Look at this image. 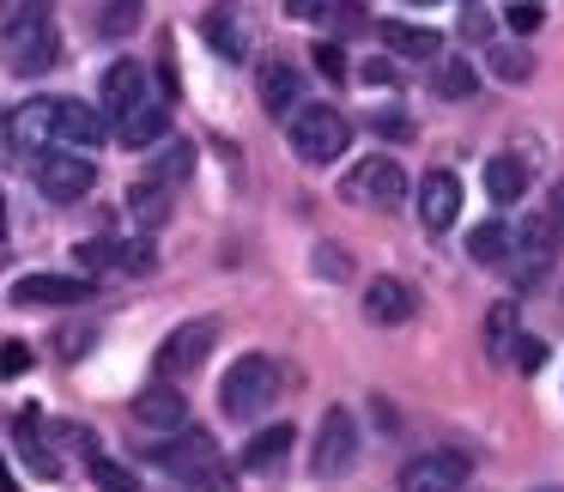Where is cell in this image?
<instances>
[{"instance_id":"cell-1","label":"cell","mask_w":564,"mask_h":492,"mask_svg":"<svg viewBox=\"0 0 564 492\" xmlns=\"http://www.w3.org/2000/svg\"><path fill=\"white\" fill-rule=\"evenodd\" d=\"M0 43H7V74H13V79L50 74V67L62 62V31H55L50 0H19L13 13H7Z\"/></svg>"},{"instance_id":"cell-2","label":"cell","mask_w":564,"mask_h":492,"mask_svg":"<svg viewBox=\"0 0 564 492\" xmlns=\"http://www.w3.org/2000/svg\"><path fill=\"white\" fill-rule=\"evenodd\" d=\"M147 462L164 468L183 492H231V468H225L219 443H213L207 431H176V438L152 443Z\"/></svg>"},{"instance_id":"cell-3","label":"cell","mask_w":564,"mask_h":492,"mask_svg":"<svg viewBox=\"0 0 564 492\" xmlns=\"http://www.w3.org/2000/svg\"><path fill=\"white\" fill-rule=\"evenodd\" d=\"M280 383H285V365H280L273 353H243L231 371H225V383H219L225 419H237V426H256V419L268 414L273 402H280Z\"/></svg>"},{"instance_id":"cell-4","label":"cell","mask_w":564,"mask_h":492,"mask_svg":"<svg viewBox=\"0 0 564 492\" xmlns=\"http://www.w3.org/2000/svg\"><path fill=\"white\" fill-rule=\"evenodd\" d=\"M285 140H292V152L304 164H334L352 147V122H346L334 104H304V110L285 122Z\"/></svg>"},{"instance_id":"cell-5","label":"cell","mask_w":564,"mask_h":492,"mask_svg":"<svg viewBox=\"0 0 564 492\" xmlns=\"http://www.w3.org/2000/svg\"><path fill=\"white\" fill-rule=\"evenodd\" d=\"M558 237H564V225L552 220V207H540V213H528L522 225H516V249H510V280L516 286H540L552 274V261H558Z\"/></svg>"},{"instance_id":"cell-6","label":"cell","mask_w":564,"mask_h":492,"mask_svg":"<svg viewBox=\"0 0 564 492\" xmlns=\"http://www.w3.org/2000/svg\"><path fill=\"white\" fill-rule=\"evenodd\" d=\"M31 183H37V195L50 201V207H67V201H79V195L98 189V164H91L79 147H50L37 164H31Z\"/></svg>"},{"instance_id":"cell-7","label":"cell","mask_w":564,"mask_h":492,"mask_svg":"<svg viewBox=\"0 0 564 492\" xmlns=\"http://www.w3.org/2000/svg\"><path fill=\"white\" fill-rule=\"evenodd\" d=\"M50 147H62V98H31L7 116V152L13 164H37Z\"/></svg>"},{"instance_id":"cell-8","label":"cell","mask_w":564,"mask_h":492,"mask_svg":"<svg viewBox=\"0 0 564 492\" xmlns=\"http://www.w3.org/2000/svg\"><path fill=\"white\" fill-rule=\"evenodd\" d=\"M213 346H219V322H213V317H195V322H183V329H171V334L159 341L152 371H159V383H183V377H195V371L207 365Z\"/></svg>"},{"instance_id":"cell-9","label":"cell","mask_w":564,"mask_h":492,"mask_svg":"<svg viewBox=\"0 0 564 492\" xmlns=\"http://www.w3.org/2000/svg\"><path fill=\"white\" fill-rule=\"evenodd\" d=\"M340 195L352 201V207H401V201H406V171H401V159H389V152H377V159H358L352 171L340 177Z\"/></svg>"},{"instance_id":"cell-10","label":"cell","mask_w":564,"mask_h":492,"mask_svg":"<svg viewBox=\"0 0 564 492\" xmlns=\"http://www.w3.org/2000/svg\"><path fill=\"white\" fill-rule=\"evenodd\" d=\"M474 474V456L467 450H419L413 462H401V492H462Z\"/></svg>"},{"instance_id":"cell-11","label":"cell","mask_w":564,"mask_h":492,"mask_svg":"<svg viewBox=\"0 0 564 492\" xmlns=\"http://www.w3.org/2000/svg\"><path fill=\"white\" fill-rule=\"evenodd\" d=\"M98 280H74V274H19L7 304L13 310H67V304H91Z\"/></svg>"},{"instance_id":"cell-12","label":"cell","mask_w":564,"mask_h":492,"mask_svg":"<svg viewBox=\"0 0 564 492\" xmlns=\"http://www.w3.org/2000/svg\"><path fill=\"white\" fill-rule=\"evenodd\" d=\"M352 462H358V419H352V407H328V414H322V426H316L310 468H316L322 480H334V474H346Z\"/></svg>"},{"instance_id":"cell-13","label":"cell","mask_w":564,"mask_h":492,"mask_svg":"<svg viewBox=\"0 0 564 492\" xmlns=\"http://www.w3.org/2000/svg\"><path fill=\"white\" fill-rule=\"evenodd\" d=\"M200 31H207V43L225 55V62H249V55H256V43H261L256 13H249V0H219Z\"/></svg>"},{"instance_id":"cell-14","label":"cell","mask_w":564,"mask_h":492,"mask_svg":"<svg viewBox=\"0 0 564 492\" xmlns=\"http://www.w3.org/2000/svg\"><path fill=\"white\" fill-rule=\"evenodd\" d=\"M455 220H462V177L431 171L425 183H419V225H425L431 237H443Z\"/></svg>"},{"instance_id":"cell-15","label":"cell","mask_w":564,"mask_h":492,"mask_svg":"<svg viewBox=\"0 0 564 492\" xmlns=\"http://www.w3.org/2000/svg\"><path fill=\"white\" fill-rule=\"evenodd\" d=\"M256 92H261V110L280 116V122H292V116L304 110V74H297L292 62H261Z\"/></svg>"},{"instance_id":"cell-16","label":"cell","mask_w":564,"mask_h":492,"mask_svg":"<svg viewBox=\"0 0 564 492\" xmlns=\"http://www.w3.org/2000/svg\"><path fill=\"white\" fill-rule=\"evenodd\" d=\"M413 310H419V292L406 280H394V274H377L365 286V317L377 329H401V322H413Z\"/></svg>"},{"instance_id":"cell-17","label":"cell","mask_w":564,"mask_h":492,"mask_svg":"<svg viewBox=\"0 0 564 492\" xmlns=\"http://www.w3.org/2000/svg\"><path fill=\"white\" fill-rule=\"evenodd\" d=\"M134 419L147 431H188V402H183V389L176 383H147V389L134 395Z\"/></svg>"},{"instance_id":"cell-18","label":"cell","mask_w":564,"mask_h":492,"mask_svg":"<svg viewBox=\"0 0 564 492\" xmlns=\"http://www.w3.org/2000/svg\"><path fill=\"white\" fill-rule=\"evenodd\" d=\"M98 98H104V110L122 122L134 104L152 98V92H147V62H110V74L98 79Z\"/></svg>"},{"instance_id":"cell-19","label":"cell","mask_w":564,"mask_h":492,"mask_svg":"<svg viewBox=\"0 0 564 492\" xmlns=\"http://www.w3.org/2000/svg\"><path fill=\"white\" fill-rule=\"evenodd\" d=\"M285 13L316 31H365V0H285Z\"/></svg>"},{"instance_id":"cell-20","label":"cell","mask_w":564,"mask_h":492,"mask_svg":"<svg viewBox=\"0 0 564 492\" xmlns=\"http://www.w3.org/2000/svg\"><path fill=\"white\" fill-rule=\"evenodd\" d=\"M13 438H19V456H25V468L31 474H62V456L50 450V426H43V414L37 407H19V419H13Z\"/></svg>"},{"instance_id":"cell-21","label":"cell","mask_w":564,"mask_h":492,"mask_svg":"<svg viewBox=\"0 0 564 492\" xmlns=\"http://www.w3.org/2000/svg\"><path fill=\"white\" fill-rule=\"evenodd\" d=\"M292 443H297V431L285 426V419H280V426H261L256 438L237 450V468H243V474H273V468L292 456Z\"/></svg>"},{"instance_id":"cell-22","label":"cell","mask_w":564,"mask_h":492,"mask_svg":"<svg viewBox=\"0 0 564 492\" xmlns=\"http://www.w3.org/2000/svg\"><path fill=\"white\" fill-rule=\"evenodd\" d=\"M377 38H382V50L401 55V62H431V67L443 62V38H437V31H425V25H401V19H389Z\"/></svg>"},{"instance_id":"cell-23","label":"cell","mask_w":564,"mask_h":492,"mask_svg":"<svg viewBox=\"0 0 564 492\" xmlns=\"http://www.w3.org/2000/svg\"><path fill=\"white\" fill-rule=\"evenodd\" d=\"M164 128H171V98H147L116 122V140L140 152V147H152V140H164Z\"/></svg>"},{"instance_id":"cell-24","label":"cell","mask_w":564,"mask_h":492,"mask_svg":"<svg viewBox=\"0 0 564 492\" xmlns=\"http://www.w3.org/2000/svg\"><path fill=\"white\" fill-rule=\"evenodd\" d=\"M188 177H195V147H188V140H171V147H159V159L147 164V177H140V183H152V189H183Z\"/></svg>"},{"instance_id":"cell-25","label":"cell","mask_w":564,"mask_h":492,"mask_svg":"<svg viewBox=\"0 0 564 492\" xmlns=\"http://www.w3.org/2000/svg\"><path fill=\"white\" fill-rule=\"evenodd\" d=\"M522 341H528V334H522V310H516V304H491V317H486V359H498V365H503V359L522 353Z\"/></svg>"},{"instance_id":"cell-26","label":"cell","mask_w":564,"mask_h":492,"mask_svg":"<svg viewBox=\"0 0 564 492\" xmlns=\"http://www.w3.org/2000/svg\"><path fill=\"white\" fill-rule=\"evenodd\" d=\"M486 195L498 201V207H516V201L528 195V164H522V159H510V152L486 159Z\"/></svg>"},{"instance_id":"cell-27","label":"cell","mask_w":564,"mask_h":492,"mask_svg":"<svg viewBox=\"0 0 564 492\" xmlns=\"http://www.w3.org/2000/svg\"><path fill=\"white\" fill-rule=\"evenodd\" d=\"M510 249H516V232L498 225V220H486V225L467 232V256H474L479 268H510Z\"/></svg>"},{"instance_id":"cell-28","label":"cell","mask_w":564,"mask_h":492,"mask_svg":"<svg viewBox=\"0 0 564 492\" xmlns=\"http://www.w3.org/2000/svg\"><path fill=\"white\" fill-rule=\"evenodd\" d=\"M104 116L79 98H62V147H104Z\"/></svg>"},{"instance_id":"cell-29","label":"cell","mask_w":564,"mask_h":492,"mask_svg":"<svg viewBox=\"0 0 564 492\" xmlns=\"http://www.w3.org/2000/svg\"><path fill=\"white\" fill-rule=\"evenodd\" d=\"M74 261H79V280H98V274L122 268V244H110V237H86V244H74Z\"/></svg>"},{"instance_id":"cell-30","label":"cell","mask_w":564,"mask_h":492,"mask_svg":"<svg viewBox=\"0 0 564 492\" xmlns=\"http://www.w3.org/2000/svg\"><path fill=\"white\" fill-rule=\"evenodd\" d=\"M474 86H479L474 62H449V55H443V62L431 67V92H437V98H474Z\"/></svg>"},{"instance_id":"cell-31","label":"cell","mask_w":564,"mask_h":492,"mask_svg":"<svg viewBox=\"0 0 564 492\" xmlns=\"http://www.w3.org/2000/svg\"><path fill=\"white\" fill-rule=\"evenodd\" d=\"M486 67H491V79H503V86H522V79L534 74V55H528L522 43H498V50H486Z\"/></svg>"},{"instance_id":"cell-32","label":"cell","mask_w":564,"mask_h":492,"mask_svg":"<svg viewBox=\"0 0 564 492\" xmlns=\"http://www.w3.org/2000/svg\"><path fill=\"white\" fill-rule=\"evenodd\" d=\"M128 207H134V220L152 232V225H164V220H171V189L134 183V189H128Z\"/></svg>"},{"instance_id":"cell-33","label":"cell","mask_w":564,"mask_h":492,"mask_svg":"<svg viewBox=\"0 0 564 492\" xmlns=\"http://www.w3.org/2000/svg\"><path fill=\"white\" fill-rule=\"evenodd\" d=\"M140 7H147V0H110L98 13V38H128V31L140 25Z\"/></svg>"},{"instance_id":"cell-34","label":"cell","mask_w":564,"mask_h":492,"mask_svg":"<svg viewBox=\"0 0 564 492\" xmlns=\"http://www.w3.org/2000/svg\"><path fill=\"white\" fill-rule=\"evenodd\" d=\"M91 480H98L104 492H134V474H128L122 462H110V456H91Z\"/></svg>"},{"instance_id":"cell-35","label":"cell","mask_w":564,"mask_h":492,"mask_svg":"<svg viewBox=\"0 0 564 492\" xmlns=\"http://www.w3.org/2000/svg\"><path fill=\"white\" fill-rule=\"evenodd\" d=\"M152 268H159V249H152V237L122 244V274H152Z\"/></svg>"},{"instance_id":"cell-36","label":"cell","mask_w":564,"mask_h":492,"mask_svg":"<svg viewBox=\"0 0 564 492\" xmlns=\"http://www.w3.org/2000/svg\"><path fill=\"white\" fill-rule=\"evenodd\" d=\"M316 274L322 280H346V274H352V256H346L340 244H322L316 249Z\"/></svg>"},{"instance_id":"cell-37","label":"cell","mask_w":564,"mask_h":492,"mask_svg":"<svg viewBox=\"0 0 564 492\" xmlns=\"http://www.w3.org/2000/svg\"><path fill=\"white\" fill-rule=\"evenodd\" d=\"M310 62H316V74H322V79H346V55H340V43H316V55H310Z\"/></svg>"},{"instance_id":"cell-38","label":"cell","mask_w":564,"mask_h":492,"mask_svg":"<svg viewBox=\"0 0 564 492\" xmlns=\"http://www.w3.org/2000/svg\"><path fill=\"white\" fill-rule=\"evenodd\" d=\"M86 346H98V329H62L55 353H62V359H86Z\"/></svg>"},{"instance_id":"cell-39","label":"cell","mask_w":564,"mask_h":492,"mask_svg":"<svg viewBox=\"0 0 564 492\" xmlns=\"http://www.w3.org/2000/svg\"><path fill=\"white\" fill-rule=\"evenodd\" d=\"M503 13H510V31H540V0H510V7H503Z\"/></svg>"},{"instance_id":"cell-40","label":"cell","mask_w":564,"mask_h":492,"mask_svg":"<svg viewBox=\"0 0 564 492\" xmlns=\"http://www.w3.org/2000/svg\"><path fill=\"white\" fill-rule=\"evenodd\" d=\"M546 353H552V346L540 341V334H528L522 353H516V371H540V365H546Z\"/></svg>"},{"instance_id":"cell-41","label":"cell","mask_w":564,"mask_h":492,"mask_svg":"<svg viewBox=\"0 0 564 492\" xmlns=\"http://www.w3.org/2000/svg\"><path fill=\"white\" fill-rule=\"evenodd\" d=\"M370 128H377V135H389V140H406V135H413V122H406V116H389V110L370 116Z\"/></svg>"},{"instance_id":"cell-42","label":"cell","mask_w":564,"mask_h":492,"mask_svg":"<svg viewBox=\"0 0 564 492\" xmlns=\"http://www.w3.org/2000/svg\"><path fill=\"white\" fill-rule=\"evenodd\" d=\"M0 353H7V359H0V371H7V377H19V371L31 365V346H25V341H7Z\"/></svg>"},{"instance_id":"cell-43","label":"cell","mask_w":564,"mask_h":492,"mask_svg":"<svg viewBox=\"0 0 564 492\" xmlns=\"http://www.w3.org/2000/svg\"><path fill=\"white\" fill-rule=\"evenodd\" d=\"M462 38H467V43L491 38V13H467V19H462Z\"/></svg>"},{"instance_id":"cell-44","label":"cell","mask_w":564,"mask_h":492,"mask_svg":"<svg viewBox=\"0 0 564 492\" xmlns=\"http://www.w3.org/2000/svg\"><path fill=\"white\" fill-rule=\"evenodd\" d=\"M365 79H370V86H401V74H394V67H365Z\"/></svg>"},{"instance_id":"cell-45","label":"cell","mask_w":564,"mask_h":492,"mask_svg":"<svg viewBox=\"0 0 564 492\" xmlns=\"http://www.w3.org/2000/svg\"><path fill=\"white\" fill-rule=\"evenodd\" d=\"M546 207H552V220L564 225V177H558V183H552V201H546Z\"/></svg>"},{"instance_id":"cell-46","label":"cell","mask_w":564,"mask_h":492,"mask_svg":"<svg viewBox=\"0 0 564 492\" xmlns=\"http://www.w3.org/2000/svg\"><path fill=\"white\" fill-rule=\"evenodd\" d=\"M534 492H564V486H534Z\"/></svg>"}]
</instances>
